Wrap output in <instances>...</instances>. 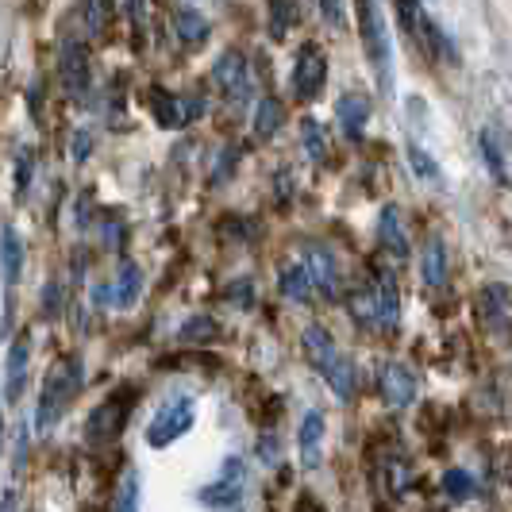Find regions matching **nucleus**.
<instances>
[{
    "mask_svg": "<svg viewBox=\"0 0 512 512\" xmlns=\"http://www.w3.org/2000/svg\"><path fill=\"white\" fill-rule=\"evenodd\" d=\"M239 493H243V462L228 459L224 462V474L212 486L201 489L197 497H201V505H208V509H231L239 501Z\"/></svg>",
    "mask_w": 512,
    "mask_h": 512,
    "instance_id": "nucleus-5",
    "label": "nucleus"
},
{
    "mask_svg": "<svg viewBox=\"0 0 512 512\" xmlns=\"http://www.w3.org/2000/svg\"><path fill=\"white\" fill-rule=\"evenodd\" d=\"M305 143H308V151H312V158H316V162H324V154H328V143L320 139V128H316L312 120H305Z\"/></svg>",
    "mask_w": 512,
    "mask_h": 512,
    "instance_id": "nucleus-26",
    "label": "nucleus"
},
{
    "mask_svg": "<svg viewBox=\"0 0 512 512\" xmlns=\"http://www.w3.org/2000/svg\"><path fill=\"white\" fill-rule=\"evenodd\" d=\"M324 81H328V58H324V51L316 43H305L297 51V62H293V93L301 101H316Z\"/></svg>",
    "mask_w": 512,
    "mask_h": 512,
    "instance_id": "nucleus-3",
    "label": "nucleus"
},
{
    "mask_svg": "<svg viewBox=\"0 0 512 512\" xmlns=\"http://www.w3.org/2000/svg\"><path fill=\"white\" fill-rule=\"evenodd\" d=\"M0 512H16V493H12V489L0 497Z\"/></svg>",
    "mask_w": 512,
    "mask_h": 512,
    "instance_id": "nucleus-31",
    "label": "nucleus"
},
{
    "mask_svg": "<svg viewBox=\"0 0 512 512\" xmlns=\"http://www.w3.org/2000/svg\"><path fill=\"white\" fill-rule=\"evenodd\" d=\"M0 443H4V424H0Z\"/></svg>",
    "mask_w": 512,
    "mask_h": 512,
    "instance_id": "nucleus-32",
    "label": "nucleus"
},
{
    "mask_svg": "<svg viewBox=\"0 0 512 512\" xmlns=\"http://www.w3.org/2000/svg\"><path fill=\"white\" fill-rule=\"evenodd\" d=\"M216 332V328H212V324H208V320H193V328H185V339H193V335H212Z\"/></svg>",
    "mask_w": 512,
    "mask_h": 512,
    "instance_id": "nucleus-30",
    "label": "nucleus"
},
{
    "mask_svg": "<svg viewBox=\"0 0 512 512\" xmlns=\"http://www.w3.org/2000/svg\"><path fill=\"white\" fill-rule=\"evenodd\" d=\"M378 389H382V401L389 409H409L412 401H416V393H420L416 374L393 359L378 366Z\"/></svg>",
    "mask_w": 512,
    "mask_h": 512,
    "instance_id": "nucleus-4",
    "label": "nucleus"
},
{
    "mask_svg": "<svg viewBox=\"0 0 512 512\" xmlns=\"http://www.w3.org/2000/svg\"><path fill=\"white\" fill-rule=\"evenodd\" d=\"M4 382H8V401H20L27 385V335H16L8 347V362H4Z\"/></svg>",
    "mask_w": 512,
    "mask_h": 512,
    "instance_id": "nucleus-13",
    "label": "nucleus"
},
{
    "mask_svg": "<svg viewBox=\"0 0 512 512\" xmlns=\"http://www.w3.org/2000/svg\"><path fill=\"white\" fill-rule=\"evenodd\" d=\"M305 274L308 282H312V289H320L324 297H335L339 293V266H335V258L328 247H308L305 255Z\"/></svg>",
    "mask_w": 512,
    "mask_h": 512,
    "instance_id": "nucleus-9",
    "label": "nucleus"
},
{
    "mask_svg": "<svg viewBox=\"0 0 512 512\" xmlns=\"http://www.w3.org/2000/svg\"><path fill=\"white\" fill-rule=\"evenodd\" d=\"M420 274H424L428 289H443V285H447V243H443L439 235H432V239L424 243Z\"/></svg>",
    "mask_w": 512,
    "mask_h": 512,
    "instance_id": "nucleus-16",
    "label": "nucleus"
},
{
    "mask_svg": "<svg viewBox=\"0 0 512 512\" xmlns=\"http://www.w3.org/2000/svg\"><path fill=\"white\" fill-rule=\"evenodd\" d=\"M301 347H305V359L316 374H328L335 362L343 359V351L335 347L332 332H328V328H320V324H308L305 335H301Z\"/></svg>",
    "mask_w": 512,
    "mask_h": 512,
    "instance_id": "nucleus-6",
    "label": "nucleus"
},
{
    "mask_svg": "<svg viewBox=\"0 0 512 512\" xmlns=\"http://www.w3.org/2000/svg\"><path fill=\"white\" fill-rule=\"evenodd\" d=\"M278 289H282L285 301H293V305H308L312 301V282H308L305 266H285L282 278H278Z\"/></svg>",
    "mask_w": 512,
    "mask_h": 512,
    "instance_id": "nucleus-19",
    "label": "nucleus"
},
{
    "mask_svg": "<svg viewBox=\"0 0 512 512\" xmlns=\"http://www.w3.org/2000/svg\"><path fill=\"white\" fill-rule=\"evenodd\" d=\"M212 77L228 97H243L247 85H251V66H247L243 51H224L212 66Z\"/></svg>",
    "mask_w": 512,
    "mask_h": 512,
    "instance_id": "nucleus-8",
    "label": "nucleus"
},
{
    "mask_svg": "<svg viewBox=\"0 0 512 512\" xmlns=\"http://www.w3.org/2000/svg\"><path fill=\"white\" fill-rule=\"evenodd\" d=\"M66 401H70V393H66V382H62V362H58L51 374H47V382H43V401H39V428H51L54 420H58V412L66 409Z\"/></svg>",
    "mask_w": 512,
    "mask_h": 512,
    "instance_id": "nucleus-12",
    "label": "nucleus"
},
{
    "mask_svg": "<svg viewBox=\"0 0 512 512\" xmlns=\"http://www.w3.org/2000/svg\"><path fill=\"white\" fill-rule=\"evenodd\" d=\"M443 493H447L451 501H470V497H474V478H470L462 466H451V470L443 474Z\"/></svg>",
    "mask_w": 512,
    "mask_h": 512,
    "instance_id": "nucleus-22",
    "label": "nucleus"
},
{
    "mask_svg": "<svg viewBox=\"0 0 512 512\" xmlns=\"http://www.w3.org/2000/svg\"><path fill=\"white\" fill-rule=\"evenodd\" d=\"M374 308H378V328L382 332H397V324H401V297H397L393 274H382L378 285H374Z\"/></svg>",
    "mask_w": 512,
    "mask_h": 512,
    "instance_id": "nucleus-11",
    "label": "nucleus"
},
{
    "mask_svg": "<svg viewBox=\"0 0 512 512\" xmlns=\"http://www.w3.org/2000/svg\"><path fill=\"white\" fill-rule=\"evenodd\" d=\"M320 16L328 20L332 27H347V12H343V0H320Z\"/></svg>",
    "mask_w": 512,
    "mask_h": 512,
    "instance_id": "nucleus-25",
    "label": "nucleus"
},
{
    "mask_svg": "<svg viewBox=\"0 0 512 512\" xmlns=\"http://www.w3.org/2000/svg\"><path fill=\"white\" fill-rule=\"evenodd\" d=\"M278 124H282V108H278V101H274V97H262V104H258V112H255L258 139H270V135L278 131Z\"/></svg>",
    "mask_w": 512,
    "mask_h": 512,
    "instance_id": "nucleus-23",
    "label": "nucleus"
},
{
    "mask_svg": "<svg viewBox=\"0 0 512 512\" xmlns=\"http://www.w3.org/2000/svg\"><path fill=\"white\" fill-rule=\"evenodd\" d=\"M409 154H412V170H420L424 178H432V174H436V166L428 162V154H420V151H416V147H412Z\"/></svg>",
    "mask_w": 512,
    "mask_h": 512,
    "instance_id": "nucleus-29",
    "label": "nucleus"
},
{
    "mask_svg": "<svg viewBox=\"0 0 512 512\" xmlns=\"http://www.w3.org/2000/svg\"><path fill=\"white\" fill-rule=\"evenodd\" d=\"M378 239H382V247L393 258H409V235H405L401 208H397V205H389L382 212V220H378Z\"/></svg>",
    "mask_w": 512,
    "mask_h": 512,
    "instance_id": "nucleus-14",
    "label": "nucleus"
},
{
    "mask_svg": "<svg viewBox=\"0 0 512 512\" xmlns=\"http://www.w3.org/2000/svg\"><path fill=\"white\" fill-rule=\"evenodd\" d=\"M324 432H328L324 412L308 409L305 420H301V428H297V451H301V466H305V470H316V466L324 462Z\"/></svg>",
    "mask_w": 512,
    "mask_h": 512,
    "instance_id": "nucleus-7",
    "label": "nucleus"
},
{
    "mask_svg": "<svg viewBox=\"0 0 512 512\" xmlns=\"http://www.w3.org/2000/svg\"><path fill=\"white\" fill-rule=\"evenodd\" d=\"M89 147H93V139H89V131L81 128V131H77V139H74V158H77V162H85V158H89Z\"/></svg>",
    "mask_w": 512,
    "mask_h": 512,
    "instance_id": "nucleus-28",
    "label": "nucleus"
},
{
    "mask_svg": "<svg viewBox=\"0 0 512 512\" xmlns=\"http://www.w3.org/2000/svg\"><path fill=\"white\" fill-rule=\"evenodd\" d=\"M289 24H297V0H270V31L285 35Z\"/></svg>",
    "mask_w": 512,
    "mask_h": 512,
    "instance_id": "nucleus-24",
    "label": "nucleus"
},
{
    "mask_svg": "<svg viewBox=\"0 0 512 512\" xmlns=\"http://www.w3.org/2000/svg\"><path fill=\"white\" fill-rule=\"evenodd\" d=\"M154 116H158L162 124H178V112H174V97H166V93H154Z\"/></svg>",
    "mask_w": 512,
    "mask_h": 512,
    "instance_id": "nucleus-27",
    "label": "nucleus"
},
{
    "mask_svg": "<svg viewBox=\"0 0 512 512\" xmlns=\"http://www.w3.org/2000/svg\"><path fill=\"white\" fill-rule=\"evenodd\" d=\"M174 31L185 47H201L208 39V20L197 12V8H178L174 12Z\"/></svg>",
    "mask_w": 512,
    "mask_h": 512,
    "instance_id": "nucleus-18",
    "label": "nucleus"
},
{
    "mask_svg": "<svg viewBox=\"0 0 512 512\" xmlns=\"http://www.w3.org/2000/svg\"><path fill=\"white\" fill-rule=\"evenodd\" d=\"M359 4V35L362 47L370 54L374 70H378V85L389 89L393 85V47H389V27H385L382 12L374 0H355Z\"/></svg>",
    "mask_w": 512,
    "mask_h": 512,
    "instance_id": "nucleus-1",
    "label": "nucleus"
},
{
    "mask_svg": "<svg viewBox=\"0 0 512 512\" xmlns=\"http://www.w3.org/2000/svg\"><path fill=\"white\" fill-rule=\"evenodd\" d=\"M20 270H24V239L12 224L0 228V274H4V289L12 293L20 285Z\"/></svg>",
    "mask_w": 512,
    "mask_h": 512,
    "instance_id": "nucleus-10",
    "label": "nucleus"
},
{
    "mask_svg": "<svg viewBox=\"0 0 512 512\" xmlns=\"http://www.w3.org/2000/svg\"><path fill=\"white\" fill-rule=\"evenodd\" d=\"M189 428H193V401H189V397H174V401H170V405L151 420V428H147V443H151L154 451H162V447L178 443Z\"/></svg>",
    "mask_w": 512,
    "mask_h": 512,
    "instance_id": "nucleus-2",
    "label": "nucleus"
},
{
    "mask_svg": "<svg viewBox=\"0 0 512 512\" xmlns=\"http://www.w3.org/2000/svg\"><path fill=\"white\" fill-rule=\"evenodd\" d=\"M335 116H339V124L351 139H359L366 131V120H370V101L362 93H343L339 104H335Z\"/></svg>",
    "mask_w": 512,
    "mask_h": 512,
    "instance_id": "nucleus-15",
    "label": "nucleus"
},
{
    "mask_svg": "<svg viewBox=\"0 0 512 512\" xmlns=\"http://www.w3.org/2000/svg\"><path fill=\"white\" fill-rule=\"evenodd\" d=\"M62 81L70 85V93H85V85H89V58L77 43H66V51H62Z\"/></svg>",
    "mask_w": 512,
    "mask_h": 512,
    "instance_id": "nucleus-17",
    "label": "nucleus"
},
{
    "mask_svg": "<svg viewBox=\"0 0 512 512\" xmlns=\"http://www.w3.org/2000/svg\"><path fill=\"white\" fill-rule=\"evenodd\" d=\"M139 285H143L139 266H135V262H124V266H120V278H116V285H112V305L131 308L135 305V297H139Z\"/></svg>",
    "mask_w": 512,
    "mask_h": 512,
    "instance_id": "nucleus-21",
    "label": "nucleus"
},
{
    "mask_svg": "<svg viewBox=\"0 0 512 512\" xmlns=\"http://www.w3.org/2000/svg\"><path fill=\"white\" fill-rule=\"evenodd\" d=\"M324 382L332 385V393L339 401H351V397H355V385H359V370H355V362L343 355V359L324 374Z\"/></svg>",
    "mask_w": 512,
    "mask_h": 512,
    "instance_id": "nucleus-20",
    "label": "nucleus"
}]
</instances>
